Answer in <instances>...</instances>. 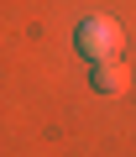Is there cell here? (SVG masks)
<instances>
[{
	"instance_id": "6da1fadb",
	"label": "cell",
	"mask_w": 136,
	"mask_h": 157,
	"mask_svg": "<svg viewBox=\"0 0 136 157\" xmlns=\"http://www.w3.org/2000/svg\"><path fill=\"white\" fill-rule=\"evenodd\" d=\"M74 47H79L84 58H94V63H110V58H120L126 32H120V21H110V16H89V21H79Z\"/></svg>"
},
{
	"instance_id": "7a4b0ae2",
	"label": "cell",
	"mask_w": 136,
	"mask_h": 157,
	"mask_svg": "<svg viewBox=\"0 0 136 157\" xmlns=\"http://www.w3.org/2000/svg\"><path fill=\"white\" fill-rule=\"evenodd\" d=\"M94 89H100V94H126V89H131V68H126L120 58L100 63V68H94Z\"/></svg>"
}]
</instances>
